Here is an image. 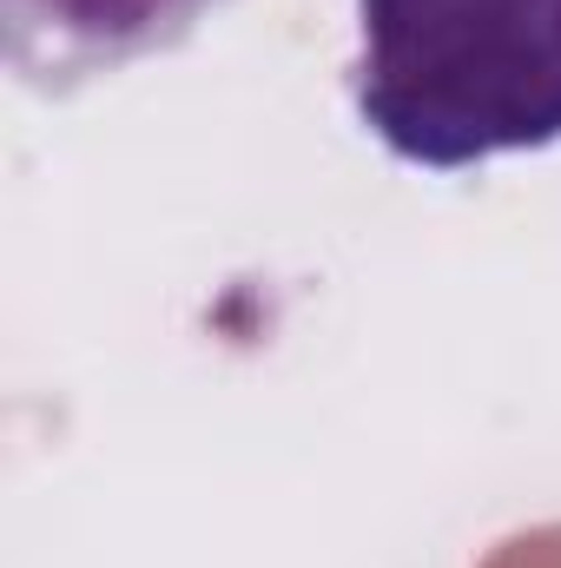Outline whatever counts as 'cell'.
Segmentation results:
<instances>
[{
	"instance_id": "cell-1",
	"label": "cell",
	"mask_w": 561,
	"mask_h": 568,
	"mask_svg": "<svg viewBox=\"0 0 561 568\" xmlns=\"http://www.w3.org/2000/svg\"><path fill=\"white\" fill-rule=\"evenodd\" d=\"M350 100L422 172L561 145V0H357Z\"/></svg>"
},
{
	"instance_id": "cell-2",
	"label": "cell",
	"mask_w": 561,
	"mask_h": 568,
	"mask_svg": "<svg viewBox=\"0 0 561 568\" xmlns=\"http://www.w3.org/2000/svg\"><path fill=\"white\" fill-rule=\"evenodd\" d=\"M225 0H0L7 67L33 93H73L185 47Z\"/></svg>"
}]
</instances>
